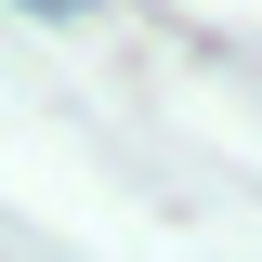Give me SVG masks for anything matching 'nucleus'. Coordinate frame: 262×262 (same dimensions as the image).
<instances>
[{"instance_id": "f257e3e1", "label": "nucleus", "mask_w": 262, "mask_h": 262, "mask_svg": "<svg viewBox=\"0 0 262 262\" xmlns=\"http://www.w3.org/2000/svg\"><path fill=\"white\" fill-rule=\"evenodd\" d=\"M27 13H92V0H27Z\"/></svg>"}]
</instances>
